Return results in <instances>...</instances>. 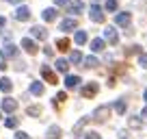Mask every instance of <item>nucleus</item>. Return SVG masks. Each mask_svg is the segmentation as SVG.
<instances>
[{
  "label": "nucleus",
  "mask_w": 147,
  "mask_h": 139,
  "mask_svg": "<svg viewBox=\"0 0 147 139\" xmlns=\"http://www.w3.org/2000/svg\"><path fill=\"white\" fill-rule=\"evenodd\" d=\"M87 122H89V117H82L78 124L74 126V135H78V133H80V128H84V124H87Z\"/></svg>",
  "instance_id": "cd10ccee"
},
{
  "label": "nucleus",
  "mask_w": 147,
  "mask_h": 139,
  "mask_svg": "<svg viewBox=\"0 0 147 139\" xmlns=\"http://www.w3.org/2000/svg\"><path fill=\"white\" fill-rule=\"evenodd\" d=\"M106 11H117V0H108L106 2Z\"/></svg>",
  "instance_id": "7c9ffc66"
},
{
  "label": "nucleus",
  "mask_w": 147,
  "mask_h": 139,
  "mask_svg": "<svg viewBox=\"0 0 147 139\" xmlns=\"http://www.w3.org/2000/svg\"><path fill=\"white\" fill-rule=\"evenodd\" d=\"M56 70H59L61 74H67V70H69V61L59 59V61H56Z\"/></svg>",
  "instance_id": "f3484780"
},
{
  "label": "nucleus",
  "mask_w": 147,
  "mask_h": 139,
  "mask_svg": "<svg viewBox=\"0 0 147 139\" xmlns=\"http://www.w3.org/2000/svg\"><path fill=\"white\" fill-rule=\"evenodd\" d=\"M5 24H7V20H5V18H0V28L5 26Z\"/></svg>",
  "instance_id": "ea45409f"
},
{
  "label": "nucleus",
  "mask_w": 147,
  "mask_h": 139,
  "mask_svg": "<svg viewBox=\"0 0 147 139\" xmlns=\"http://www.w3.org/2000/svg\"><path fill=\"white\" fill-rule=\"evenodd\" d=\"M106 48V39H93L91 42V50L93 52H102Z\"/></svg>",
  "instance_id": "4468645a"
},
{
  "label": "nucleus",
  "mask_w": 147,
  "mask_h": 139,
  "mask_svg": "<svg viewBox=\"0 0 147 139\" xmlns=\"http://www.w3.org/2000/svg\"><path fill=\"white\" fill-rule=\"evenodd\" d=\"M84 11V2L82 0H74L69 2V13H82Z\"/></svg>",
  "instance_id": "f8f14e48"
},
{
  "label": "nucleus",
  "mask_w": 147,
  "mask_h": 139,
  "mask_svg": "<svg viewBox=\"0 0 147 139\" xmlns=\"http://www.w3.org/2000/svg\"><path fill=\"white\" fill-rule=\"evenodd\" d=\"M97 89H100V85H97V83H87L82 87V98H93L97 93Z\"/></svg>",
  "instance_id": "7ed1b4c3"
},
{
  "label": "nucleus",
  "mask_w": 147,
  "mask_h": 139,
  "mask_svg": "<svg viewBox=\"0 0 147 139\" xmlns=\"http://www.w3.org/2000/svg\"><path fill=\"white\" fill-rule=\"evenodd\" d=\"M108 115H110V107L108 104H102V107H97L95 111H93V117H95L97 122H104Z\"/></svg>",
  "instance_id": "f257e3e1"
},
{
  "label": "nucleus",
  "mask_w": 147,
  "mask_h": 139,
  "mask_svg": "<svg viewBox=\"0 0 147 139\" xmlns=\"http://www.w3.org/2000/svg\"><path fill=\"white\" fill-rule=\"evenodd\" d=\"M22 48L28 52V55H37V44L32 42L30 37H24V39H22Z\"/></svg>",
  "instance_id": "39448f33"
},
{
  "label": "nucleus",
  "mask_w": 147,
  "mask_h": 139,
  "mask_svg": "<svg viewBox=\"0 0 147 139\" xmlns=\"http://www.w3.org/2000/svg\"><path fill=\"white\" fill-rule=\"evenodd\" d=\"M115 22H117V26H130L132 15H130V13H117L115 15Z\"/></svg>",
  "instance_id": "0eeeda50"
},
{
  "label": "nucleus",
  "mask_w": 147,
  "mask_h": 139,
  "mask_svg": "<svg viewBox=\"0 0 147 139\" xmlns=\"http://www.w3.org/2000/svg\"><path fill=\"white\" fill-rule=\"evenodd\" d=\"M11 89H13V83H11L9 78H0V91H5V93H9Z\"/></svg>",
  "instance_id": "dca6fc26"
},
{
  "label": "nucleus",
  "mask_w": 147,
  "mask_h": 139,
  "mask_svg": "<svg viewBox=\"0 0 147 139\" xmlns=\"http://www.w3.org/2000/svg\"><path fill=\"white\" fill-rule=\"evenodd\" d=\"M97 65H100V61L95 59V57H87V59H84V67H97Z\"/></svg>",
  "instance_id": "4be33fe9"
},
{
  "label": "nucleus",
  "mask_w": 147,
  "mask_h": 139,
  "mask_svg": "<svg viewBox=\"0 0 147 139\" xmlns=\"http://www.w3.org/2000/svg\"><path fill=\"white\" fill-rule=\"evenodd\" d=\"M89 15H91L93 22H104V13H102V9H100L97 5L91 7V13H89Z\"/></svg>",
  "instance_id": "9b49d317"
},
{
  "label": "nucleus",
  "mask_w": 147,
  "mask_h": 139,
  "mask_svg": "<svg viewBox=\"0 0 147 139\" xmlns=\"http://www.w3.org/2000/svg\"><path fill=\"white\" fill-rule=\"evenodd\" d=\"M80 85V76H65V87L67 89H76Z\"/></svg>",
  "instance_id": "ddd939ff"
},
{
  "label": "nucleus",
  "mask_w": 147,
  "mask_h": 139,
  "mask_svg": "<svg viewBox=\"0 0 147 139\" xmlns=\"http://www.w3.org/2000/svg\"><path fill=\"white\" fill-rule=\"evenodd\" d=\"M15 139H30V137H28L24 130H18V133H15Z\"/></svg>",
  "instance_id": "f704fd0d"
},
{
  "label": "nucleus",
  "mask_w": 147,
  "mask_h": 139,
  "mask_svg": "<svg viewBox=\"0 0 147 139\" xmlns=\"http://www.w3.org/2000/svg\"><path fill=\"white\" fill-rule=\"evenodd\" d=\"M26 113H28L30 117H39V115H41V107H39V104H32V107L26 109Z\"/></svg>",
  "instance_id": "6ab92c4d"
},
{
  "label": "nucleus",
  "mask_w": 147,
  "mask_h": 139,
  "mask_svg": "<svg viewBox=\"0 0 147 139\" xmlns=\"http://www.w3.org/2000/svg\"><path fill=\"white\" fill-rule=\"evenodd\" d=\"M74 39H76V44H78V46H82V44H87V39H89V37H87V33H84V31H78Z\"/></svg>",
  "instance_id": "412c9836"
},
{
  "label": "nucleus",
  "mask_w": 147,
  "mask_h": 139,
  "mask_svg": "<svg viewBox=\"0 0 147 139\" xmlns=\"http://www.w3.org/2000/svg\"><path fill=\"white\" fill-rule=\"evenodd\" d=\"M125 55H141V48H138V46H130Z\"/></svg>",
  "instance_id": "473e14b6"
},
{
  "label": "nucleus",
  "mask_w": 147,
  "mask_h": 139,
  "mask_svg": "<svg viewBox=\"0 0 147 139\" xmlns=\"http://www.w3.org/2000/svg\"><path fill=\"white\" fill-rule=\"evenodd\" d=\"M56 48H59V50H67V48H69V39L67 37H63V39H59V42H56Z\"/></svg>",
  "instance_id": "393cba45"
},
{
  "label": "nucleus",
  "mask_w": 147,
  "mask_h": 139,
  "mask_svg": "<svg viewBox=\"0 0 147 139\" xmlns=\"http://www.w3.org/2000/svg\"><path fill=\"white\" fill-rule=\"evenodd\" d=\"M30 35H32L35 39H41V42H43V39H48V31H46L43 26H32V28H30Z\"/></svg>",
  "instance_id": "423d86ee"
},
{
  "label": "nucleus",
  "mask_w": 147,
  "mask_h": 139,
  "mask_svg": "<svg viewBox=\"0 0 147 139\" xmlns=\"http://www.w3.org/2000/svg\"><path fill=\"white\" fill-rule=\"evenodd\" d=\"M18 124H20V120H18V117H7V122H5V126H7V128H18Z\"/></svg>",
  "instance_id": "a878e982"
},
{
  "label": "nucleus",
  "mask_w": 147,
  "mask_h": 139,
  "mask_svg": "<svg viewBox=\"0 0 147 139\" xmlns=\"http://www.w3.org/2000/svg\"><path fill=\"white\" fill-rule=\"evenodd\" d=\"M130 126H132V128H141V126H143L141 117H130Z\"/></svg>",
  "instance_id": "c756f323"
},
{
  "label": "nucleus",
  "mask_w": 147,
  "mask_h": 139,
  "mask_svg": "<svg viewBox=\"0 0 147 139\" xmlns=\"http://www.w3.org/2000/svg\"><path fill=\"white\" fill-rule=\"evenodd\" d=\"M46 139H61V128H59V126H50Z\"/></svg>",
  "instance_id": "2eb2a0df"
},
{
  "label": "nucleus",
  "mask_w": 147,
  "mask_h": 139,
  "mask_svg": "<svg viewBox=\"0 0 147 139\" xmlns=\"http://www.w3.org/2000/svg\"><path fill=\"white\" fill-rule=\"evenodd\" d=\"M119 139H130V137H128V133H125V130H121V133H119Z\"/></svg>",
  "instance_id": "4c0bfd02"
},
{
  "label": "nucleus",
  "mask_w": 147,
  "mask_h": 139,
  "mask_svg": "<svg viewBox=\"0 0 147 139\" xmlns=\"http://www.w3.org/2000/svg\"><path fill=\"white\" fill-rule=\"evenodd\" d=\"M76 26H78V22H76L74 18H67V20H63V22H61V31H65V33L74 31Z\"/></svg>",
  "instance_id": "9d476101"
},
{
  "label": "nucleus",
  "mask_w": 147,
  "mask_h": 139,
  "mask_svg": "<svg viewBox=\"0 0 147 139\" xmlns=\"http://www.w3.org/2000/svg\"><path fill=\"white\" fill-rule=\"evenodd\" d=\"M7 2H11V5H20L22 0H7Z\"/></svg>",
  "instance_id": "58836bf2"
},
{
  "label": "nucleus",
  "mask_w": 147,
  "mask_h": 139,
  "mask_svg": "<svg viewBox=\"0 0 147 139\" xmlns=\"http://www.w3.org/2000/svg\"><path fill=\"white\" fill-rule=\"evenodd\" d=\"M28 18H30V9H28V7H18V11H15V20L26 22Z\"/></svg>",
  "instance_id": "6e6552de"
},
{
  "label": "nucleus",
  "mask_w": 147,
  "mask_h": 139,
  "mask_svg": "<svg viewBox=\"0 0 147 139\" xmlns=\"http://www.w3.org/2000/svg\"><path fill=\"white\" fill-rule=\"evenodd\" d=\"M15 109H18V102H15L13 98H5V100H2V111H7V113H13Z\"/></svg>",
  "instance_id": "1a4fd4ad"
},
{
  "label": "nucleus",
  "mask_w": 147,
  "mask_h": 139,
  "mask_svg": "<svg viewBox=\"0 0 147 139\" xmlns=\"http://www.w3.org/2000/svg\"><path fill=\"white\" fill-rule=\"evenodd\" d=\"M115 111L119 113V115H123L125 113V100H117L115 102Z\"/></svg>",
  "instance_id": "b1692460"
},
{
  "label": "nucleus",
  "mask_w": 147,
  "mask_h": 139,
  "mask_svg": "<svg viewBox=\"0 0 147 139\" xmlns=\"http://www.w3.org/2000/svg\"><path fill=\"white\" fill-rule=\"evenodd\" d=\"M138 63H141L143 67L147 70V55H143V52H141V55H138Z\"/></svg>",
  "instance_id": "72a5a7b5"
},
{
  "label": "nucleus",
  "mask_w": 147,
  "mask_h": 139,
  "mask_svg": "<svg viewBox=\"0 0 147 139\" xmlns=\"http://www.w3.org/2000/svg\"><path fill=\"white\" fill-rule=\"evenodd\" d=\"M54 2H56V7H67L71 0H54Z\"/></svg>",
  "instance_id": "e433bc0d"
},
{
  "label": "nucleus",
  "mask_w": 147,
  "mask_h": 139,
  "mask_svg": "<svg viewBox=\"0 0 147 139\" xmlns=\"http://www.w3.org/2000/svg\"><path fill=\"white\" fill-rule=\"evenodd\" d=\"M43 20H46V22H54L56 20V9H46L43 11Z\"/></svg>",
  "instance_id": "aec40b11"
},
{
  "label": "nucleus",
  "mask_w": 147,
  "mask_h": 139,
  "mask_svg": "<svg viewBox=\"0 0 147 139\" xmlns=\"http://www.w3.org/2000/svg\"><path fill=\"white\" fill-rule=\"evenodd\" d=\"M65 100H67V93H65V91L56 93V98H54V107H56V104H61V102H65Z\"/></svg>",
  "instance_id": "c85d7f7f"
},
{
  "label": "nucleus",
  "mask_w": 147,
  "mask_h": 139,
  "mask_svg": "<svg viewBox=\"0 0 147 139\" xmlns=\"http://www.w3.org/2000/svg\"><path fill=\"white\" fill-rule=\"evenodd\" d=\"M84 139H100V135L91 130V133H87V135H84Z\"/></svg>",
  "instance_id": "c9c22d12"
},
{
  "label": "nucleus",
  "mask_w": 147,
  "mask_h": 139,
  "mask_svg": "<svg viewBox=\"0 0 147 139\" xmlns=\"http://www.w3.org/2000/svg\"><path fill=\"white\" fill-rule=\"evenodd\" d=\"M143 117H147V107H145V109H143Z\"/></svg>",
  "instance_id": "a19ab883"
},
{
  "label": "nucleus",
  "mask_w": 147,
  "mask_h": 139,
  "mask_svg": "<svg viewBox=\"0 0 147 139\" xmlns=\"http://www.w3.org/2000/svg\"><path fill=\"white\" fill-rule=\"evenodd\" d=\"M143 98H145V100H147V89H145V93H143Z\"/></svg>",
  "instance_id": "79ce46f5"
},
{
  "label": "nucleus",
  "mask_w": 147,
  "mask_h": 139,
  "mask_svg": "<svg viewBox=\"0 0 147 139\" xmlns=\"http://www.w3.org/2000/svg\"><path fill=\"white\" fill-rule=\"evenodd\" d=\"M30 93L32 96H41L43 93V83H30Z\"/></svg>",
  "instance_id": "a211bd4d"
},
{
  "label": "nucleus",
  "mask_w": 147,
  "mask_h": 139,
  "mask_svg": "<svg viewBox=\"0 0 147 139\" xmlns=\"http://www.w3.org/2000/svg\"><path fill=\"white\" fill-rule=\"evenodd\" d=\"M69 61H71V63H80V61H82V55H80L78 50H74L71 55H69Z\"/></svg>",
  "instance_id": "bb28decb"
},
{
  "label": "nucleus",
  "mask_w": 147,
  "mask_h": 139,
  "mask_svg": "<svg viewBox=\"0 0 147 139\" xmlns=\"http://www.w3.org/2000/svg\"><path fill=\"white\" fill-rule=\"evenodd\" d=\"M104 39H106L108 44H113V46L119 42V35H117L115 26H106V28H104Z\"/></svg>",
  "instance_id": "f03ea898"
},
{
  "label": "nucleus",
  "mask_w": 147,
  "mask_h": 139,
  "mask_svg": "<svg viewBox=\"0 0 147 139\" xmlns=\"http://www.w3.org/2000/svg\"><path fill=\"white\" fill-rule=\"evenodd\" d=\"M41 76H43V78H46L50 85H56V83H59V80H56V74L52 72L50 67H48V65H43V67H41Z\"/></svg>",
  "instance_id": "20e7f679"
},
{
  "label": "nucleus",
  "mask_w": 147,
  "mask_h": 139,
  "mask_svg": "<svg viewBox=\"0 0 147 139\" xmlns=\"http://www.w3.org/2000/svg\"><path fill=\"white\" fill-rule=\"evenodd\" d=\"M0 70H7V55L0 52Z\"/></svg>",
  "instance_id": "2f4dec72"
},
{
  "label": "nucleus",
  "mask_w": 147,
  "mask_h": 139,
  "mask_svg": "<svg viewBox=\"0 0 147 139\" xmlns=\"http://www.w3.org/2000/svg\"><path fill=\"white\" fill-rule=\"evenodd\" d=\"M5 55H7V57H13V59H15V57H18V48H15L13 44H9V46L5 48Z\"/></svg>",
  "instance_id": "5701e85b"
}]
</instances>
